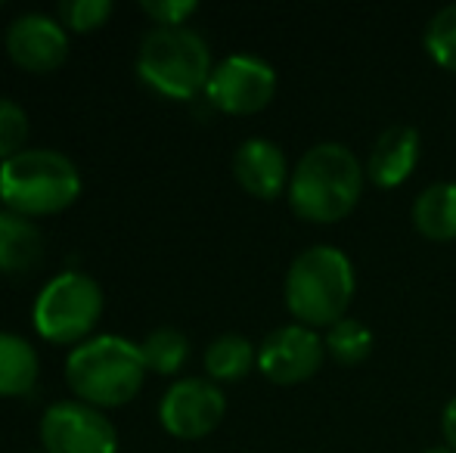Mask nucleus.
<instances>
[{
  "label": "nucleus",
  "mask_w": 456,
  "mask_h": 453,
  "mask_svg": "<svg viewBox=\"0 0 456 453\" xmlns=\"http://www.w3.org/2000/svg\"><path fill=\"white\" fill-rule=\"evenodd\" d=\"M366 168L354 150L326 140L298 158L289 177V206L307 224H336L357 208Z\"/></svg>",
  "instance_id": "nucleus-1"
},
{
  "label": "nucleus",
  "mask_w": 456,
  "mask_h": 453,
  "mask_svg": "<svg viewBox=\"0 0 456 453\" xmlns=\"http://www.w3.org/2000/svg\"><path fill=\"white\" fill-rule=\"evenodd\" d=\"M354 289V264L336 246H311L295 255L282 283L289 314L307 329H330L345 320Z\"/></svg>",
  "instance_id": "nucleus-2"
},
{
  "label": "nucleus",
  "mask_w": 456,
  "mask_h": 453,
  "mask_svg": "<svg viewBox=\"0 0 456 453\" xmlns=\"http://www.w3.org/2000/svg\"><path fill=\"white\" fill-rule=\"evenodd\" d=\"M140 344L125 336H94L66 357V382L72 394L96 410L125 407L140 394L146 379Z\"/></svg>",
  "instance_id": "nucleus-3"
},
{
  "label": "nucleus",
  "mask_w": 456,
  "mask_h": 453,
  "mask_svg": "<svg viewBox=\"0 0 456 453\" xmlns=\"http://www.w3.org/2000/svg\"><path fill=\"white\" fill-rule=\"evenodd\" d=\"M78 196V165L60 150H22L0 165V202L6 212L47 218L72 208Z\"/></svg>",
  "instance_id": "nucleus-4"
},
{
  "label": "nucleus",
  "mask_w": 456,
  "mask_h": 453,
  "mask_svg": "<svg viewBox=\"0 0 456 453\" xmlns=\"http://www.w3.org/2000/svg\"><path fill=\"white\" fill-rule=\"evenodd\" d=\"M215 72L211 50L199 31L177 25V28H152L140 41L137 75L146 87L168 100H192L208 87Z\"/></svg>",
  "instance_id": "nucleus-5"
},
{
  "label": "nucleus",
  "mask_w": 456,
  "mask_h": 453,
  "mask_svg": "<svg viewBox=\"0 0 456 453\" xmlns=\"http://www.w3.org/2000/svg\"><path fill=\"white\" fill-rule=\"evenodd\" d=\"M102 317V289L81 271H62L37 292L31 323L35 333L50 344L87 342Z\"/></svg>",
  "instance_id": "nucleus-6"
},
{
  "label": "nucleus",
  "mask_w": 456,
  "mask_h": 453,
  "mask_svg": "<svg viewBox=\"0 0 456 453\" xmlns=\"http://www.w3.org/2000/svg\"><path fill=\"white\" fill-rule=\"evenodd\" d=\"M47 453H118V432L109 417L85 400H56L41 417Z\"/></svg>",
  "instance_id": "nucleus-7"
},
{
  "label": "nucleus",
  "mask_w": 456,
  "mask_h": 453,
  "mask_svg": "<svg viewBox=\"0 0 456 453\" xmlns=\"http://www.w3.org/2000/svg\"><path fill=\"white\" fill-rule=\"evenodd\" d=\"M276 93V72L271 62L252 53H233L215 66L205 97L227 115H255L271 106Z\"/></svg>",
  "instance_id": "nucleus-8"
},
{
  "label": "nucleus",
  "mask_w": 456,
  "mask_h": 453,
  "mask_svg": "<svg viewBox=\"0 0 456 453\" xmlns=\"http://www.w3.org/2000/svg\"><path fill=\"white\" fill-rule=\"evenodd\" d=\"M227 413L224 392L211 379H177L159 400V423L168 435L196 441L221 425Z\"/></svg>",
  "instance_id": "nucleus-9"
},
{
  "label": "nucleus",
  "mask_w": 456,
  "mask_h": 453,
  "mask_svg": "<svg viewBox=\"0 0 456 453\" xmlns=\"http://www.w3.org/2000/svg\"><path fill=\"white\" fill-rule=\"evenodd\" d=\"M326 344L317 329H307L301 323H286L265 336L258 344V369L276 385H298L307 382L323 367Z\"/></svg>",
  "instance_id": "nucleus-10"
},
{
  "label": "nucleus",
  "mask_w": 456,
  "mask_h": 453,
  "mask_svg": "<svg viewBox=\"0 0 456 453\" xmlns=\"http://www.w3.org/2000/svg\"><path fill=\"white\" fill-rule=\"evenodd\" d=\"M6 53L19 69L31 75L56 72L69 56V31L62 28L60 19L25 12L12 19L6 28Z\"/></svg>",
  "instance_id": "nucleus-11"
},
{
  "label": "nucleus",
  "mask_w": 456,
  "mask_h": 453,
  "mask_svg": "<svg viewBox=\"0 0 456 453\" xmlns=\"http://www.w3.org/2000/svg\"><path fill=\"white\" fill-rule=\"evenodd\" d=\"M233 177L248 196L271 202L282 190H289V171L286 156L273 140L265 137H248L233 152Z\"/></svg>",
  "instance_id": "nucleus-12"
},
{
  "label": "nucleus",
  "mask_w": 456,
  "mask_h": 453,
  "mask_svg": "<svg viewBox=\"0 0 456 453\" xmlns=\"http://www.w3.org/2000/svg\"><path fill=\"white\" fill-rule=\"evenodd\" d=\"M422 140L413 125H391L379 133L366 158V181L379 190H395L407 181L419 165Z\"/></svg>",
  "instance_id": "nucleus-13"
},
{
  "label": "nucleus",
  "mask_w": 456,
  "mask_h": 453,
  "mask_svg": "<svg viewBox=\"0 0 456 453\" xmlns=\"http://www.w3.org/2000/svg\"><path fill=\"white\" fill-rule=\"evenodd\" d=\"M44 258V233L31 218L0 212V273H28Z\"/></svg>",
  "instance_id": "nucleus-14"
},
{
  "label": "nucleus",
  "mask_w": 456,
  "mask_h": 453,
  "mask_svg": "<svg viewBox=\"0 0 456 453\" xmlns=\"http://www.w3.org/2000/svg\"><path fill=\"white\" fill-rule=\"evenodd\" d=\"M41 357L16 333H0V398H25L35 392Z\"/></svg>",
  "instance_id": "nucleus-15"
},
{
  "label": "nucleus",
  "mask_w": 456,
  "mask_h": 453,
  "mask_svg": "<svg viewBox=\"0 0 456 453\" xmlns=\"http://www.w3.org/2000/svg\"><path fill=\"white\" fill-rule=\"evenodd\" d=\"M413 224L432 242L456 239V183L453 181L432 183V187L416 196Z\"/></svg>",
  "instance_id": "nucleus-16"
},
{
  "label": "nucleus",
  "mask_w": 456,
  "mask_h": 453,
  "mask_svg": "<svg viewBox=\"0 0 456 453\" xmlns=\"http://www.w3.org/2000/svg\"><path fill=\"white\" fill-rule=\"evenodd\" d=\"M255 363H258V348L246 336H217L205 348V373L211 376V382H240L252 373Z\"/></svg>",
  "instance_id": "nucleus-17"
},
{
  "label": "nucleus",
  "mask_w": 456,
  "mask_h": 453,
  "mask_svg": "<svg viewBox=\"0 0 456 453\" xmlns=\"http://www.w3.org/2000/svg\"><path fill=\"white\" fill-rule=\"evenodd\" d=\"M140 354L150 373L159 376H175L183 369V363L190 360V339L175 327H159L140 344Z\"/></svg>",
  "instance_id": "nucleus-18"
},
{
  "label": "nucleus",
  "mask_w": 456,
  "mask_h": 453,
  "mask_svg": "<svg viewBox=\"0 0 456 453\" xmlns=\"http://www.w3.org/2000/svg\"><path fill=\"white\" fill-rule=\"evenodd\" d=\"M326 354L342 367H357L372 354V333L357 317H345L336 327L326 329Z\"/></svg>",
  "instance_id": "nucleus-19"
},
{
  "label": "nucleus",
  "mask_w": 456,
  "mask_h": 453,
  "mask_svg": "<svg viewBox=\"0 0 456 453\" xmlns=\"http://www.w3.org/2000/svg\"><path fill=\"white\" fill-rule=\"evenodd\" d=\"M426 50L441 69L456 75V4L432 16L426 28Z\"/></svg>",
  "instance_id": "nucleus-20"
},
{
  "label": "nucleus",
  "mask_w": 456,
  "mask_h": 453,
  "mask_svg": "<svg viewBox=\"0 0 456 453\" xmlns=\"http://www.w3.org/2000/svg\"><path fill=\"white\" fill-rule=\"evenodd\" d=\"M109 16H112V4L109 0H66V4H60L62 28L78 31V35L102 28L109 22Z\"/></svg>",
  "instance_id": "nucleus-21"
},
{
  "label": "nucleus",
  "mask_w": 456,
  "mask_h": 453,
  "mask_svg": "<svg viewBox=\"0 0 456 453\" xmlns=\"http://www.w3.org/2000/svg\"><path fill=\"white\" fill-rule=\"evenodd\" d=\"M28 140V115L19 103L0 97V165L25 150Z\"/></svg>",
  "instance_id": "nucleus-22"
},
{
  "label": "nucleus",
  "mask_w": 456,
  "mask_h": 453,
  "mask_svg": "<svg viewBox=\"0 0 456 453\" xmlns=\"http://www.w3.org/2000/svg\"><path fill=\"white\" fill-rule=\"evenodd\" d=\"M140 10H143V16H150L156 22V28H177L199 6L192 0H143Z\"/></svg>",
  "instance_id": "nucleus-23"
},
{
  "label": "nucleus",
  "mask_w": 456,
  "mask_h": 453,
  "mask_svg": "<svg viewBox=\"0 0 456 453\" xmlns=\"http://www.w3.org/2000/svg\"><path fill=\"white\" fill-rule=\"evenodd\" d=\"M441 429H444V438H447V448L456 450V394L447 400L444 407V417H441Z\"/></svg>",
  "instance_id": "nucleus-24"
},
{
  "label": "nucleus",
  "mask_w": 456,
  "mask_h": 453,
  "mask_svg": "<svg viewBox=\"0 0 456 453\" xmlns=\"http://www.w3.org/2000/svg\"><path fill=\"white\" fill-rule=\"evenodd\" d=\"M422 453H456L453 448H447V444H444V448H428V450H422Z\"/></svg>",
  "instance_id": "nucleus-25"
}]
</instances>
